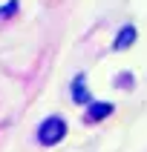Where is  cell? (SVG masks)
Listing matches in <instances>:
<instances>
[{
	"mask_svg": "<svg viewBox=\"0 0 147 152\" xmlns=\"http://www.w3.org/2000/svg\"><path fill=\"white\" fill-rule=\"evenodd\" d=\"M72 101H75V103H86V101H89V92H86V80H84V75H78V77H75V83H72Z\"/></svg>",
	"mask_w": 147,
	"mask_h": 152,
	"instance_id": "cell-3",
	"label": "cell"
},
{
	"mask_svg": "<svg viewBox=\"0 0 147 152\" xmlns=\"http://www.w3.org/2000/svg\"><path fill=\"white\" fill-rule=\"evenodd\" d=\"M133 40H136V29H133V26H124V29L115 34V43H112V46H115V49H130Z\"/></svg>",
	"mask_w": 147,
	"mask_h": 152,
	"instance_id": "cell-2",
	"label": "cell"
},
{
	"mask_svg": "<svg viewBox=\"0 0 147 152\" xmlns=\"http://www.w3.org/2000/svg\"><path fill=\"white\" fill-rule=\"evenodd\" d=\"M110 112H112V103H89L86 118H89V121H101V118H107Z\"/></svg>",
	"mask_w": 147,
	"mask_h": 152,
	"instance_id": "cell-4",
	"label": "cell"
},
{
	"mask_svg": "<svg viewBox=\"0 0 147 152\" xmlns=\"http://www.w3.org/2000/svg\"><path fill=\"white\" fill-rule=\"evenodd\" d=\"M12 12H17V3H15V0H12V3H9L6 9H0V17H6V15H12Z\"/></svg>",
	"mask_w": 147,
	"mask_h": 152,
	"instance_id": "cell-5",
	"label": "cell"
},
{
	"mask_svg": "<svg viewBox=\"0 0 147 152\" xmlns=\"http://www.w3.org/2000/svg\"><path fill=\"white\" fill-rule=\"evenodd\" d=\"M64 135H66V124H64L61 118H46V121L41 124V129H38V141H41L43 146L58 144Z\"/></svg>",
	"mask_w": 147,
	"mask_h": 152,
	"instance_id": "cell-1",
	"label": "cell"
}]
</instances>
